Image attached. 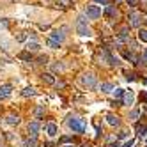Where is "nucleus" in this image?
<instances>
[{
  "label": "nucleus",
  "mask_w": 147,
  "mask_h": 147,
  "mask_svg": "<svg viewBox=\"0 0 147 147\" xmlns=\"http://www.w3.org/2000/svg\"><path fill=\"white\" fill-rule=\"evenodd\" d=\"M105 57L108 59V64H110V66H119V64H121L119 59H117V57H113V55L110 53V51H107V53H105Z\"/></svg>",
  "instance_id": "f8f14e48"
},
{
  "label": "nucleus",
  "mask_w": 147,
  "mask_h": 147,
  "mask_svg": "<svg viewBox=\"0 0 147 147\" xmlns=\"http://www.w3.org/2000/svg\"><path fill=\"white\" fill-rule=\"evenodd\" d=\"M5 121H7V124H11V126H14V124H18V122H20V115H14V113H9Z\"/></svg>",
  "instance_id": "4468645a"
},
{
  "label": "nucleus",
  "mask_w": 147,
  "mask_h": 147,
  "mask_svg": "<svg viewBox=\"0 0 147 147\" xmlns=\"http://www.w3.org/2000/svg\"><path fill=\"white\" fill-rule=\"evenodd\" d=\"M43 82L46 83V85H53V83H55V78H53V75H51V73H43Z\"/></svg>",
  "instance_id": "ddd939ff"
},
{
  "label": "nucleus",
  "mask_w": 147,
  "mask_h": 147,
  "mask_svg": "<svg viewBox=\"0 0 147 147\" xmlns=\"http://www.w3.org/2000/svg\"><path fill=\"white\" fill-rule=\"evenodd\" d=\"M85 14H87V18H90V20H98V18L101 16V9H99L98 5H87Z\"/></svg>",
  "instance_id": "20e7f679"
},
{
  "label": "nucleus",
  "mask_w": 147,
  "mask_h": 147,
  "mask_svg": "<svg viewBox=\"0 0 147 147\" xmlns=\"http://www.w3.org/2000/svg\"><path fill=\"white\" fill-rule=\"evenodd\" d=\"M133 101H135V94L131 90H124V94H122V103L124 105H133Z\"/></svg>",
  "instance_id": "6e6552de"
},
{
  "label": "nucleus",
  "mask_w": 147,
  "mask_h": 147,
  "mask_svg": "<svg viewBox=\"0 0 147 147\" xmlns=\"http://www.w3.org/2000/svg\"><path fill=\"white\" fill-rule=\"evenodd\" d=\"M126 136H128V133H126V131H121L119 133V138H126Z\"/></svg>",
  "instance_id": "72a5a7b5"
},
{
  "label": "nucleus",
  "mask_w": 147,
  "mask_h": 147,
  "mask_svg": "<svg viewBox=\"0 0 147 147\" xmlns=\"http://www.w3.org/2000/svg\"><path fill=\"white\" fill-rule=\"evenodd\" d=\"M48 46L53 48V50H57V48L60 46V43H57V41H53V39H48Z\"/></svg>",
  "instance_id": "5701e85b"
},
{
  "label": "nucleus",
  "mask_w": 147,
  "mask_h": 147,
  "mask_svg": "<svg viewBox=\"0 0 147 147\" xmlns=\"http://www.w3.org/2000/svg\"><path fill=\"white\" fill-rule=\"evenodd\" d=\"M138 115H140V110L135 108V110L129 112V119H131V121H136V119H138Z\"/></svg>",
  "instance_id": "aec40b11"
},
{
  "label": "nucleus",
  "mask_w": 147,
  "mask_h": 147,
  "mask_svg": "<svg viewBox=\"0 0 147 147\" xmlns=\"http://www.w3.org/2000/svg\"><path fill=\"white\" fill-rule=\"evenodd\" d=\"M128 2H129V4H131V5H133V4H135V2H136V0H128Z\"/></svg>",
  "instance_id": "4c0bfd02"
},
{
  "label": "nucleus",
  "mask_w": 147,
  "mask_h": 147,
  "mask_svg": "<svg viewBox=\"0 0 147 147\" xmlns=\"http://www.w3.org/2000/svg\"><path fill=\"white\" fill-rule=\"evenodd\" d=\"M67 126L75 133H83L85 131V122H83L82 119H76V117H69L67 119Z\"/></svg>",
  "instance_id": "f257e3e1"
},
{
  "label": "nucleus",
  "mask_w": 147,
  "mask_h": 147,
  "mask_svg": "<svg viewBox=\"0 0 147 147\" xmlns=\"http://www.w3.org/2000/svg\"><path fill=\"white\" fill-rule=\"evenodd\" d=\"M112 92H113V96H115V98H119V96H122V94H124V90H122V89H113Z\"/></svg>",
  "instance_id": "a878e982"
},
{
  "label": "nucleus",
  "mask_w": 147,
  "mask_h": 147,
  "mask_svg": "<svg viewBox=\"0 0 147 147\" xmlns=\"http://www.w3.org/2000/svg\"><path fill=\"white\" fill-rule=\"evenodd\" d=\"M37 60H39V64H46V60H48V59H46L45 55H41V57H39Z\"/></svg>",
  "instance_id": "c756f323"
},
{
  "label": "nucleus",
  "mask_w": 147,
  "mask_h": 147,
  "mask_svg": "<svg viewBox=\"0 0 147 147\" xmlns=\"http://www.w3.org/2000/svg\"><path fill=\"white\" fill-rule=\"evenodd\" d=\"M59 4H60L62 7H69V5H71V0H59Z\"/></svg>",
  "instance_id": "bb28decb"
},
{
  "label": "nucleus",
  "mask_w": 147,
  "mask_h": 147,
  "mask_svg": "<svg viewBox=\"0 0 147 147\" xmlns=\"http://www.w3.org/2000/svg\"><path fill=\"white\" fill-rule=\"evenodd\" d=\"M142 62H140V64H147V50L144 51V55H142V59H140Z\"/></svg>",
  "instance_id": "c85d7f7f"
},
{
  "label": "nucleus",
  "mask_w": 147,
  "mask_h": 147,
  "mask_svg": "<svg viewBox=\"0 0 147 147\" xmlns=\"http://www.w3.org/2000/svg\"><path fill=\"white\" fill-rule=\"evenodd\" d=\"M112 90H113L112 83H101V92H112Z\"/></svg>",
  "instance_id": "a211bd4d"
},
{
  "label": "nucleus",
  "mask_w": 147,
  "mask_h": 147,
  "mask_svg": "<svg viewBox=\"0 0 147 147\" xmlns=\"http://www.w3.org/2000/svg\"><path fill=\"white\" fill-rule=\"evenodd\" d=\"M20 59L22 60H30V53L28 51H23V53H20Z\"/></svg>",
  "instance_id": "393cba45"
},
{
  "label": "nucleus",
  "mask_w": 147,
  "mask_h": 147,
  "mask_svg": "<svg viewBox=\"0 0 147 147\" xmlns=\"http://www.w3.org/2000/svg\"><path fill=\"white\" fill-rule=\"evenodd\" d=\"M67 142H71L69 136H62V138H60V144H67Z\"/></svg>",
  "instance_id": "7c9ffc66"
},
{
  "label": "nucleus",
  "mask_w": 147,
  "mask_h": 147,
  "mask_svg": "<svg viewBox=\"0 0 147 147\" xmlns=\"http://www.w3.org/2000/svg\"><path fill=\"white\" fill-rule=\"evenodd\" d=\"M133 144H135V140H129V142H126V144H124V145H122V147H131V145H133Z\"/></svg>",
  "instance_id": "2f4dec72"
},
{
  "label": "nucleus",
  "mask_w": 147,
  "mask_h": 147,
  "mask_svg": "<svg viewBox=\"0 0 147 147\" xmlns=\"http://www.w3.org/2000/svg\"><path fill=\"white\" fill-rule=\"evenodd\" d=\"M126 80H128V82H133V80H135V75H133V73H126Z\"/></svg>",
  "instance_id": "cd10ccee"
},
{
  "label": "nucleus",
  "mask_w": 147,
  "mask_h": 147,
  "mask_svg": "<svg viewBox=\"0 0 147 147\" xmlns=\"http://www.w3.org/2000/svg\"><path fill=\"white\" fill-rule=\"evenodd\" d=\"M39 129H41V124H39V121H32V122H28V133L32 135V136H37Z\"/></svg>",
  "instance_id": "0eeeda50"
},
{
  "label": "nucleus",
  "mask_w": 147,
  "mask_h": 147,
  "mask_svg": "<svg viewBox=\"0 0 147 147\" xmlns=\"http://www.w3.org/2000/svg\"><path fill=\"white\" fill-rule=\"evenodd\" d=\"M27 39V36L25 34H22V36H18V41H25Z\"/></svg>",
  "instance_id": "f704fd0d"
},
{
  "label": "nucleus",
  "mask_w": 147,
  "mask_h": 147,
  "mask_svg": "<svg viewBox=\"0 0 147 147\" xmlns=\"http://www.w3.org/2000/svg\"><path fill=\"white\" fill-rule=\"evenodd\" d=\"M2 27L5 28V27H7V22H0V28H2Z\"/></svg>",
  "instance_id": "e433bc0d"
},
{
  "label": "nucleus",
  "mask_w": 147,
  "mask_h": 147,
  "mask_svg": "<svg viewBox=\"0 0 147 147\" xmlns=\"http://www.w3.org/2000/svg\"><path fill=\"white\" fill-rule=\"evenodd\" d=\"M22 96H25V98H32V96H36V89H34V87H25L23 92H22Z\"/></svg>",
  "instance_id": "2eb2a0df"
},
{
  "label": "nucleus",
  "mask_w": 147,
  "mask_h": 147,
  "mask_svg": "<svg viewBox=\"0 0 147 147\" xmlns=\"http://www.w3.org/2000/svg\"><path fill=\"white\" fill-rule=\"evenodd\" d=\"M138 37H140V41H145V43H147V30L140 28V32H138Z\"/></svg>",
  "instance_id": "4be33fe9"
},
{
  "label": "nucleus",
  "mask_w": 147,
  "mask_h": 147,
  "mask_svg": "<svg viewBox=\"0 0 147 147\" xmlns=\"http://www.w3.org/2000/svg\"><path fill=\"white\" fill-rule=\"evenodd\" d=\"M136 131H138V135H140V136H145V135H147V126L138 124V126H136Z\"/></svg>",
  "instance_id": "6ab92c4d"
},
{
  "label": "nucleus",
  "mask_w": 147,
  "mask_h": 147,
  "mask_svg": "<svg viewBox=\"0 0 147 147\" xmlns=\"http://www.w3.org/2000/svg\"><path fill=\"white\" fill-rule=\"evenodd\" d=\"M119 41H128V28H122L119 34Z\"/></svg>",
  "instance_id": "412c9836"
},
{
  "label": "nucleus",
  "mask_w": 147,
  "mask_h": 147,
  "mask_svg": "<svg viewBox=\"0 0 147 147\" xmlns=\"http://www.w3.org/2000/svg\"><path fill=\"white\" fill-rule=\"evenodd\" d=\"M107 147H121V145H119V142H115V144H108Z\"/></svg>",
  "instance_id": "c9c22d12"
},
{
  "label": "nucleus",
  "mask_w": 147,
  "mask_h": 147,
  "mask_svg": "<svg viewBox=\"0 0 147 147\" xmlns=\"http://www.w3.org/2000/svg\"><path fill=\"white\" fill-rule=\"evenodd\" d=\"M11 85H2L0 87V99H5V98H9L11 96Z\"/></svg>",
  "instance_id": "1a4fd4ad"
},
{
  "label": "nucleus",
  "mask_w": 147,
  "mask_h": 147,
  "mask_svg": "<svg viewBox=\"0 0 147 147\" xmlns=\"http://www.w3.org/2000/svg\"><path fill=\"white\" fill-rule=\"evenodd\" d=\"M57 131H59L57 124H53V122H48V124H46V133H48V136H55Z\"/></svg>",
  "instance_id": "9d476101"
},
{
  "label": "nucleus",
  "mask_w": 147,
  "mask_h": 147,
  "mask_svg": "<svg viewBox=\"0 0 147 147\" xmlns=\"http://www.w3.org/2000/svg\"><path fill=\"white\" fill-rule=\"evenodd\" d=\"M82 83H83V85H85L87 89H96V87H98V80H96V76H94L92 73H87V75H83Z\"/></svg>",
  "instance_id": "f03ea898"
},
{
  "label": "nucleus",
  "mask_w": 147,
  "mask_h": 147,
  "mask_svg": "<svg viewBox=\"0 0 147 147\" xmlns=\"http://www.w3.org/2000/svg\"><path fill=\"white\" fill-rule=\"evenodd\" d=\"M62 32H66V28H62V30H53V32L50 34V39L57 41V43H62V41H64V37H66Z\"/></svg>",
  "instance_id": "423d86ee"
},
{
  "label": "nucleus",
  "mask_w": 147,
  "mask_h": 147,
  "mask_svg": "<svg viewBox=\"0 0 147 147\" xmlns=\"http://www.w3.org/2000/svg\"><path fill=\"white\" fill-rule=\"evenodd\" d=\"M115 14H117V11H115L113 5H108L107 9H105V16H107V18H112V16H115Z\"/></svg>",
  "instance_id": "dca6fc26"
},
{
  "label": "nucleus",
  "mask_w": 147,
  "mask_h": 147,
  "mask_svg": "<svg viewBox=\"0 0 147 147\" xmlns=\"http://www.w3.org/2000/svg\"><path fill=\"white\" fill-rule=\"evenodd\" d=\"M107 122H108L110 126H119V124H121V119L117 117V115H113V113H108V115H107Z\"/></svg>",
  "instance_id": "9b49d317"
},
{
  "label": "nucleus",
  "mask_w": 147,
  "mask_h": 147,
  "mask_svg": "<svg viewBox=\"0 0 147 147\" xmlns=\"http://www.w3.org/2000/svg\"><path fill=\"white\" fill-rule=\"evenodd\" d=\"M142 101H144V103H147V90H145V92H142Z\"/></svg>",
  "instance_id": "473e14b6"
},
{
  "label": "nucleus",
  "mask_w": 147,
  "mask_h": 147,
  "mask_svg": "<svg viewBox=\"0 0 147 147\" xmlns=\"http://www.w3.org/2000/svg\"><path fill=\"white\" fill-rule=\"evenodd\" d=\"M76 32H78L80 36H89V34H90V30H89V27H87V23H85V18H83V16H80V18L76 20Z\"/></svg>",
  "instance_id": "7ed1b4c3"
},
{
  "label": "nucleus",
  "mask_w": 147,
  "mask_h": 147,
  "mask_svg": "<svg viewBox=\"0 0 147 147\" xmlns=\"http://www.w3.org/2000/svg\"><path fill=\"white\" fill-rule=\"evenodd\" d=\"M64 147H73V145H64Z\"/></svg>",
  "instance_id": "ea45409f"
},
{
  "label": "nucleus",
  "mask_w": 147,
  "mask_h": 147,
  "mask_svg": "<svg viewBox=\"0 0 147 147\" xmlns=\"http://www.w3.org/2000/svg\"><path fill=\"white\" fill-rule=\"evenodd\" d=\"M41 46H39V43H36V41H32V43H30V41H28V45H27V50L28 51H37Z\"/></svg>",
  "instance_id": "f3484780"
},
{
  "label": "nucleus",
  "mask_w": 147,
  "mask_h": 147,
  "mask_svg": "<svg viewBox=\"0 0 147 147\" xmlns=\"http://www.w3.org/2000/svg\"><path fill=\"white\" fill-rule=\"evenodd\" d=\"M43 113H45V108H43V107H37L36 112H34V115H36L37 119H39V117H43Z\"/></svg>",
  "instance_id": "b1692460"
},
{
  "label": "nucleus",
  "mask_w": 147,
  "mask_h": 147,
  "mask_svg": "<svg viewBox=\"0 0 147 147\" xmlns=\"http://www.w3.org/2000/svg\"><path fill=\"white\" fill-rule=\"evenodd\" d=\"M129 25L131 27H140L142 25V14L136 13V11H131L129 13Z\"/></svg>",
  "instance_id": "39448f33"
},
{
  "label": "nucleus",
  "mask_w": 147,
  "mask_h": 147,
  "mask_svg": "<svg viewBox=\"0 0 147 147\" xmlns=\"http://www.w3.org/2000/svg\"><path fill=\"white\" fill-rule=\"evenodd\" d=\"M144 85H147V78H144Z\"/></svg>",
  "instance_id": "58836bf2"
}]
</instances>
